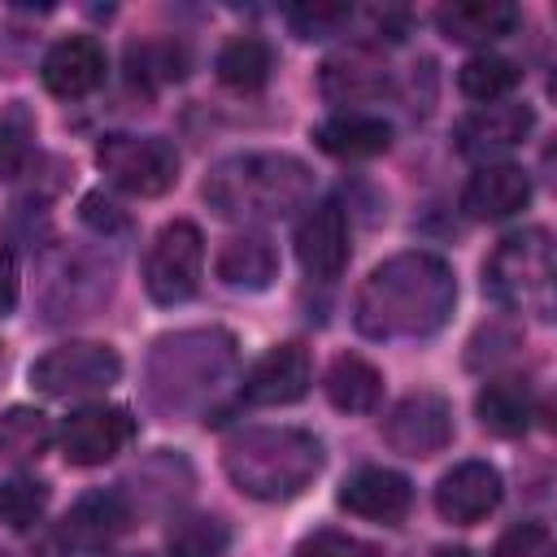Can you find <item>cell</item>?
I'll list each match as a JSON object with an SVG mask.
<instances>
[{
	"label": "cell",
	"instance_id": "1",
	"mask_svg": "<svg viewBox=\"0 0 557 557\" xmlns=\"http://www.w3.org/2000/svg\"><path fill=\"white\" fill-rule=\"evenodd\" d=\"M457 278L435 252H400L370 270L357 292V331L370 339H418L448 322Z\"/></svg>",
	"mask_w": 557,
	"mask_h": 557
},
{
	"label": "cell",
	"instance_id": "2",
	"mask_svg": "<svg viewBox=\"0 0 557 557\" xmlns=\"http://www.w3.org/2000/svg\"><path fill=\"white\" fill-rule=\"evenodd\" d=\"M313 174L292 152H239L209 170L205 200L226 222H274L305 209Z\"/></svg>",
	"mask_w": 557,
	"mask_h": 557
},
{
	"label": "cell",
	"instance_id": "3",
	"mask_svg": "<svg viewBox=\"0 0 557 557\" xmlns=\"http://www.w3.org/2000/svg\"><path fill=\"white\" fill-rule=\"evenodd\" d=\"M226 479L252 500H292L322 470V444L300 426H252L222 453Z\"/></svg>",
	"mask_w": 557,
	"mask_h": 557
},
{
	"label": "cell",
	"instance_id": "4",
	"mask_svg": "<svg viewBox=\"0 0 557 557\" xmlns=\"http://www.w3.org/2000/svg\"><path fill=\"white\" fill-rule=\"evenodd\" d=\"M235 366V339L226 331H178L161 335L148 357V396L157 409L178 413L213 396Z\"/></svg>",
	"mask_w": 557,
	"mask_h": 557
},
{
	"label": "cell",
	"instance_id": "5",
	"mask_svg": "<svg viewBox=\"0 0 557 557\" xmlns=\"http://www.w3.org/2000/svg\"><path fill=\"white\" fill-rule=\"evenodd\" d=\"M483 287L505 309L548 318L553 313V244H548V231L531 226V231L505 235L492 248L487 265H483Z\"/></svg>",
	"mask_w": 557,
	"mask_h": 557
},
{
	"label": "cell",
	"instance_id": "6",
	"mask_svg": "<svg viewBox=\"0 0 557 557\" xmlns=\"http://www.w3.org/2000/svg\"><path fill=\"white\" fill-rule=\"evenodd\" d=\"M96 161L131 196H161L178 178V152L161 135H104L96 144Z\"/></svg>",
	"mask_w": 557,
	"mask_h": 557
},
{
	"label": "cell",
	"instance_id": "7",
	"mask_svg": "<svg viewBox=\"0 0 557 557\" xmlns=\"http://www.w3.org/2000/svg\"><path fill=\"white\" fill-rule=\"evenodd\" d=\"M200 270H205V235L196 222H165L148 248L144 261V283L148 296L157 305H178L187 296H196L200 287Z\"/></svg>",
	"mask_w": 557,
	"mask_h": 557
},
{
	"label": "cell",
	"instance_id": "8",
	"mask_svg": "<svg viewBox=\"0 0 557 557\" xmlns=\"http://www.w3.org/2000/svg\"><path fill=\"white\" fill-rule=\"evenodd\" d=\"M122 374V357L109 344L96 339H74V344H57L48 348L35 366H30V383L44 396H87V392H104L113 387Z\"/></svg>",
	"mask_w": 557,
	"mask_h": 557
},
{
	"label": "cell",
	"instance_id": "9",
	"mask_svg": "<svg viewBox=\"0 0 557 557\" xmlns=\"http://www.w3.org/2000/svg\"><path fill=\"white\" fill-rule=\"evenodd\" d=\"M135 440V418L117 405H83L61 422V453L70 466H104Z\"/></svg>",
	"mask_w": 557,
	"mask_h": 557
},
{
	"label": "cell",
	"instance_id": "10",
	"mask_svg": "<svg viewBox=\"0 0 557 557\" xmlns=\"http://www.w3.org/2000/svg\"><path fill=\"white\" fill-rule=\"evenodd\" d=\"M383 440H387L396 453H405V457H431V453L448 448V440H453V409H448V400L435 396V392H413V396H405V400L387 413Z\"/></svg>",
	"mask_w": 557,
	"mask_h": 557
},
{
	"label": "cell",
	"instance_id": "11",
	"mask_svg": "<svg viewBox=\"0 0 557 557\" xmlns=\"http://www.w3.org/2000/svg\"><path fill=\"white\" fill-rule=\"evenodd\" d=\"M531 126H535L531 104H483L470 117H461V126H457V152L470 157V161L492 165L496 157L513 152L531 135Z\"/></svg>",
	"mask_w": 557,
	"mask_h": 557
},
{
	"label": "cell",
	"instance_id": "12",
	"mask_svg": "<svg viewBox=\"0 0 557 557\" xmlns=\"http://www.w3.org/2000/svg\"><path fill=\"white\" fill-rule=\"evenodd\" d=\"M296 257L313 278H335L348 265V218L335 200L305 205L296 222Z\"/></svg>",
	"mask_w": 557,
	"mask_h": 557
},
{
	"label": "cell",
	"instance_id": "13",
	"mask_svg": "<svg viewBox=\"0 0 557 557\" xmlns=\"http://www.w3.org/2000/svg\"><path fill=\"white\" fill-rule=\"evenodd\" d=\"M309 383H313L309 352L300 344H278V348H270L265 357L252 361L239 392H244L248 405H292L309 392Z\"/></svg>",
	"mask_w": 557,
	"mask_h": 557
},
{
	"label": "cell",
	"instance_id": "14",
	"mask_svg": "<svg viewBox=\"0 0 557 557\" xmlns=\"http://www.w3.org/2000/svg\"><path fill=\"white\" fill-rule=\"evenodd\" d=\"M500 505V474L487 461H461L435 483V509L444 522L470 527Z\"/></svg>",
	"mask_w": 557,
	"mask_h": 557
},
{
	"label": "cell",
	"instance_id": "15",
	"mask_svg": "<svg viewBox=\"0 0 557 557\" xmlns=\"http://www.w3.org/2000/svg\"><path fill=\"white\" fill-rule=\"evenodd\" d=\"M348 513L357 518H370V522H400L413 505V487L405 474L387 470V466H361L352 470L344 483H339V496H335Z\"/></svg>",
	"mask_w": 557,
	"mask_h": 557
},
{
	"label": "cell",
	"instance_id": "16",
	"mask_svg": "<svg viewBox=\"0 0 557 557\" xmlns=\"http://www.w3.org/2000/svg\"><path fill=\"white\" fill-rule=\"evenodd\" d=\"M318 87L331 104H370L387 91V65L370 48H339L322 61Z\"/></svg>",
	"mask_w": 557,
	"mask_h": 557
},
{
	"label": "cell",
	"instance_id": "17",
	"mask_svg": "<svg viewBox=\"0 0 557 557\" xmlns=\"http://www.w3.org/2000/svg\"><path fill=\"white\" fill-rule=\"evenodd\" d=\"M531 200V178L522 165H509V161H492V165H479L461 191V209L479 222H496V218H509L518 209H527Z\"/></svg>",
	"mask_w": 557,
	"mask_h": 557
},
{
	"label": "cell",
	"instance_id": "18",
	"mask_svg": "<svg viewBox=\"0 0 557 557\" xmlns=\"http://www.w3.org/2000/svg\"><path fill=\"white\" fill-rule=\"evenodd\" d=\"M39 74H44V87L52 96L78 100V96H87V91H96L104 83V52H100L96 39L70 35V39H61V44L48 48Z\"/></svg>",
	"mask_w": 557,
	"mask_h": 557
},
{
	"label": "cell",
	"instance_id": "19",
	"mask_svg": "<svg viewBox=\"0 0 557 557\" xmlns=\"http://www.w3.org/2000/svg\"><path fill=\"white\" fill-rule=\"evenodd\" d=\"M126 527H131V505L117 492H87V496H78L70 505V513L61 522V540L70 548L91 553V548L113 544Z\"/></svg>",
	"mask_w": 557,
	"mask_h": 557
},
{
	"label": "cell",
	"instance_id": "20",
	"mask_svg": "<svg viewBox=\"0 0 557 557\" xmlns=\"http://www.w3.org/2000/svg\"><path fill=\"white\" fill-rule=\"evenodd\" d=\"M435 26L453 44H492L518 26V4H509V0H453V4H440Z\"/></svg>",
	"mask_w": 557,
	"mask_h": 557
},
{
	"label": "cell",
	"instance_id": "21",
	"mask_svg": "<svg viewBox=\"0 0 557 557\" xmlns=\"http://www.w3.org/2000/svg\"><path fill=\"white\" fill-rule=\"evenodd\" d=\"M274 274H278V252H274V244H270L265 235H257V231H244V235L226 239L222 252H218V278H222L226 287L261 292V287L274 283Z\"/></svg>",
	"mask_w": 557,
	"mask_h": 557
},
{
	"label": "cell",
	"instance_id": "22",
	"mask_svg": "<svg viewBox=\"0 0 557 557\" xmlns=\"http://www.w3.org/2000/svg\"><path fill=\"white\" fill-rule=\"evenodd\" d=\"M318 148L344 161H361V157H379L392 144V126L374 113H335L313 131Z\"/></svg>",
	"mask_w": 557,
	"mask_h": 557
},
{
	"label": "cell",
	"instance_id": "23",
	"mask_svg": "<svg viewBox=\"0 0 557 557\" xmlns=\"http://www.w3.org/2000/svg\"><path fill=\"white\" fill-rule=\"evenodd\" d=\"M474 413H479L483 431L513 440L531 426V387L522 379H492V383L479 387Z\"/></svg>",
	"mask_w": 557,
	"mask_h": 557
},
{
	"label": "cell",
	"instance_id": "24",
	"mask_svg": "<svg viewBox=\"0 0 557 557\" xmlns=\"http://www.w3.org/2000/svg\"><path fill=\"white\" fill-rule=\"evenodd\" d=\"M326 396H331V405L344 409V413H370V409L379 405V396H383V374H379L366 357L344 352V357H335L331 370H326Z\"/></svg>",
	"mask_w": 557,
	"mask_h": 557
},
{
	"label": "cell",
	"instance_id": "25",
	"mask_svg": "<svg viewBox=\"0 0 557 557\" xmlns=\"http://www.w3.org/2000/svg\"><path fill=\"white\" fill-rule=\"evenodd\" d=\"M48 444H52L48 413H39L30 405H13L0 413V461H9V466L35 461L48 453Z\"/></svg>",
	"mask_w": 557,
	"mask_h": 557
},
{
	"label": "cell",
	"instance_id": "26",
	"mask_svg": "<svg viewBox=\"0 0 557 557\" xmlns=\"http://www.w3.org/2000/svg\"><path fill=\"white\" fill-rule=\"evenodd\" d=\"M231 548V527L213 513H187L174 518L165 531V553L170 557H222Z\"/></svg>",
	"mask_w": 557,
	"mask_h": 557
},
{
	"label": "cell",
	"instance_id": "27",
	"mask_svg": "<svg viewBox=\"0 0 557 557\" xmlns=\"http://www.w3.org/2000/svg\"><path fill=\"white\" fill-rule=\"evenodd\" d=\"M274 70V57L261 39L244 35V39H231L222 52H218V78L235 91H257Z\"/></svg>",
	"mask_w": 557,
	"mask_h": 557
},
{
	"label": "cell",
	"instance_id": "28",
	"mask_svg": "<svg viewBox=\"0 0 557 557\" xmlns=\"http://www.w3.org/2000/svg\"><path fill=\"white\" fill-rule=\"evenodd\" d=\"M518 65L509 61V57H492V52H483V57H470L461 70H457V87L470 96V100H479V104H500L513 87H518Z\"/></svg>",
	"mask_w": 557,
	"mask_h": 557
},
{
	"label": "cell",
	"instance_id": "29",
	"mask_svg": "<svg viewBox=\"0 0 557 557\" xmlns=\"http://www.w3.org/2000/svg\"><path fill=\"white\" fill-rule=\"evenodd\" d=\"M48 509V483L39 479H26V474H13L0 483V522L4 527H30L39 513Z\"/></svg>",
	"mask_w": 557,
	"mask_h": 557
},
{
	"label": "cell",
	"instance_id": "30",
	"mask_svg": "<svg viewBox=\"0 0 557 557\" xmlns=\"http://www.w3.org/2000/svg\"><path fill=\"white\" fill-rule=\"evenodd\" d=\"M348 17H352V4H322V0H313V4H292V9H287V22H292V30H296L300 39L335 35Z\"/></svg>",
	"mask_w": 557,
	"mask_h": 557
},
{
	"label": "cell",
	"instance_id": "31",
	"mask_svg": "<svg viewBox=\"0 0 557 557\" xmlns=\"http://www.w3.org/2000/svg\"><path fill=\"white\" fill-rule=\"evenodd\" d=\"M492 557H557V548H553L548 527H540V522H518V527H509V531L496 540V553H492Z\"/></svg>",
	"mask_w": 557,
	"mask_h": 557
},
{
	"label": "cell",
	"instance_id": "32",
	"mask_svg": "<svg viewBox=\"0 0 557 557\" xmlns=\"http://www.w3.org/2000/svg\"><path fill=\"white\" fill-rule=\"evenodd\" d=\"M292 557H374V548L348 531H313L296 544Z\"/></svg>",
	"mask_w": 557,
	"mask_h": 557
},
{
	"label": "cell",
	"instance_id": "33",
	"mask_svg": "<svg viewBox=\"0 0 557 557\" xmlns=\"http://www.w3.org/2000/svg\"><path fill=\"white\" fill-rule=\"evenodd\" d=\"M17 305V261L13 252L0 244V313H9Z\"/></svg>",
	"mask_w": 557,
	"mask_h": 557
},
{
	"label": "cell",
	"instance_id": "34",
	"mask_svg": "<svg viewBox=\"0 0 557 557\" xmlns=\"http://www.w3.org/2000/svg\"><path fill=\"white\" fill-rule=\"evenodd\" d=\"M83 218H87L91 226H104V231H113V226L126 222V218L117 213V205H109L104 196H87V200H83Z\"/></svg>",
	"mask_w": 557,
	"mask_h": 557
},
{
	"label": "cell",
	"instance_id": "35",
	"mask_svg": "<svg viewBox=\"0 0 557 557\" xmlns=\"http://www.w3.org/2000/svg\"><path fill=\"white\" fill-rule=\"evenodd\" d=\"M22 157H26V139L17 131L0 126V174H13L22 165Z\"/></svg>",
	"mask_w": 557,
	"mask_h": 557
},
{
	"label": "cell",
	"instance_id": "36",
	"mask_svg": "<svg viewBox=\"0 0 557 557\" xmlns=\"http://www.w3.org/2000/svg\"><path fill=\"white\" fill-rule=\"evenodd\" d=\"M440 557H474V553H470V548H444Z\"/></svg>",
	"mask_w": 557,
	"mask_h": 557
},
{
	"label": "cell",
	"instance_id": "37",
	"mask_svg": "<svg viewBox=\"0 0 557 557\" xmlns=\"http://www.w3.org/2000/svg\"><path fill=\"white\" fill-rule=\"evenodd\" d=\"M0 557H4V553H0Z\"/></svg>",
	"mask_w": 557,
	"mask_h": 557
}]
</instances>
